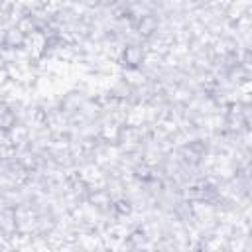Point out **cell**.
<instances>
[{
    "label": "cell",
    "mask_w": 252,
    "mask_h": 252,
    "mask_svg": "<svg viewBox=\"0 0 252 252\" xmlns=\"http://www.w3.org/2000/svg\"><path fill=\"white\" fill-rule=\"evenodd\" d=\"M144 61V51L142 47L138 45H126L122 49V63L128 67V69H138Z\"/></svg>",
    "instance_id": "1"
}]
</instances>
